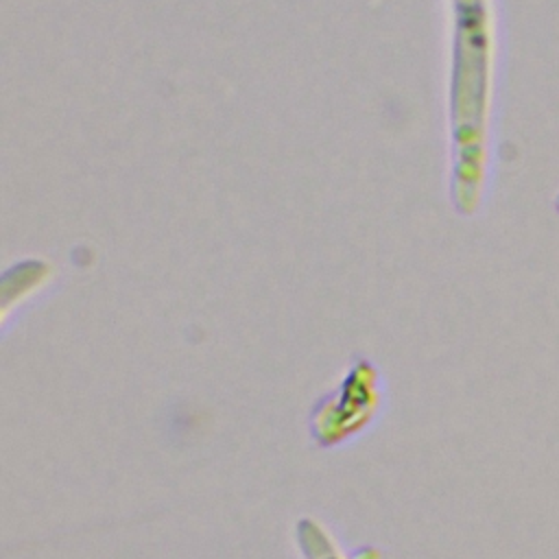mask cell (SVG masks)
I'll return each instance as SVG.
<instances>
[{
	"instance_id": "cell-2",
	"label": "cell",
	"mask_w": 559,
	"mask_h": 559,
	"mask_svg": "<svg viewBox=\"0 0 559 559\" xmlns=\"http://www.w3.org/2000/svg\"><path fill=\"white\" fill-rule=\"evenodd\" d=\"M299 544L308 559H341L330 537L312 520L299 522Z\"/></svg>"
},
{
	"instance_id": "cell-1",
	"label": "cell",
	"mask_w": 559,
	"mask_h": 559,
	"mask_svg": "<svg viewBox=\"0 0 559 559\" xmlns=\"http://www.w3.org/2000/svg\"><path fill=\"white\" fill-rule=\"evenodd\" d=\"M461 66L456 83V129L461 144V197L474 203L483 173L489 96V31L483 0H461Z\"/></svg>"
}]
</instances>
